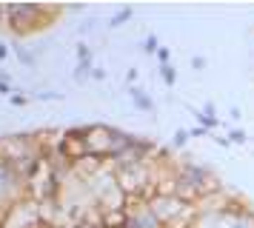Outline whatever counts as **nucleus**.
Returning <instances> with one entry per match:
<instances>
[{"instance_id": "obj_18", "label": "nucleus", "mask_w": 254, "mask_h": 228, "mask_svg": "<svg viewBox=\"0 0 254 228\" xmlns=\"http://www.w3.org/2000/svg\"><path fill=\"white\" fill-rule=\"evenodd\" d=\"M189 137H191V134H189L186 128H177V131H174V146H183V143L189 140Z\"/></svg>"}, {"instance_id": "obj_21", "label": "nucleus", "mask_w": 254, "mask_h": 228, "mask_svg": "<svg viewBox=\"0 0 254 228\" xmlns=\"http://www.w3.org/2000/svg\"><path fill=\"white\" fill-rule=\"evenodd\" d=\"M92 77H94V80H103L106 71H103V68H92Z\"/></svg>"}, {"instance_id": "obj_8", "label": "nucleus", "mask_w": 254, "mask_h": 228, "mask_svg": "<svg viewBox=\"0 0 254 228\" xmlns=\"http://www.w3.org/2000/svg\"><path fill=\"white\" fill-rule=\"evenodd\" d=\"M128 208H117V211H103V228H120L126 226Z\"/></svg>"}, {"instance_id": "obj_2", "label": "nucleus", "mask_w": 254, "mask_h": 228, "mask_svg": "<svg viewBox=\"0 0 254 228\" xmlns=\"http://www.w3.org/2000/svg\"><path fill=\"white\" fill-rule=\"evenodd\" d=\"M3 9H6L9 29L14 34H26V32H32V29H37V26H46L43 17L55 14V9L37 6V3H12V6H3Z\"/></svg>"}, {"instance_id": "obj_7", "label": "nucleus", "mask_w": 254, "mask_h": 228, "mask_svg": "<svg viewBox=\"0 0 254 228\" xmlns=\"http://www.w3.org/2000/svg\"><path fill=\"white\" fill-rule=\"evenodd\" d=\"M60 157H66L69 163H80L83 157H89V146H86L83 128H71V131L63 134V143H60Z\"/></svg>"}, {"instance_id": "obj_3", "label": "nucleus", "mask_w": 254, "mask_h": 228, "mask_svg": "<svg viewBox=\"0 0 254 228\" xmlns=\"http://www.w3.org/2000/svg\"><path fill=\"white\" fill-rule=\"evenodd\" d=\"M117 188L126 194V197H140L143 188L154 180V171H151L149 163H140V166H126V169L115 171Z\"/></svg>"}, {"instance_id": "obj_22", "label": "nucleus", "mask_w": 254, "mask_h": 228, "mask_svg": "<svg viewBox=\"0 0 254 228\" xmlns=\"http://www.w3.org/2000/svg\"><path fill=\"white\" fill-rule=\"evenodd\" d=\"M12 103H14V106H23L26 97H23V94H12Z\"/></svg>"}, {"instance_id": "obj_11", "label": "nucleus", "mask_w": 254, "mask_h": 228, "mask_svg": "<svg viewBox=\"0 0 254 228\" xmlns=\"http://www.w3.org/2000/svg\"><path fill=\"white\" fill-rule=\"evenodd\" d=\"M131 14H134V9H131V6H126V9H120V11L115 14V17L109 20V26H112V29H117V26H123V23H126L128 17H131Z\"/></svg>"}, {"instance_id": "obj_16", "label": "nucleus", "mask_w": 254, "mask_h": 228, "mask_svg": "<svg viewBox=\"0 0 254 228\" xmlns=\"http://www.w3.org/2000/svg\"><path fill=\"white\" fill-rule=\"evenodd\" d=\"M0 94H3V97H12V83H9V77H6L3 71H0Z\"/></svg>"}, {"instance_id": "obj_20", "label": "nucleus", "mask_w": 254, "mask_h": 228, "mask_svg": "<svg viewBox=\"0 0 254 228\" xmlns=\"http://www.w3.org/2000/svg\"><path fill=\"white\" fill-rule=\"evenodd\" d=\"M206 131H208V128H203V125H197V128H191L189 134H191V137H206Z\"/></svg>"}, {"instance_id": "obj_6", "label": "nucleus", "mask_w": 254, "mask_h": 228, "mask_svg": "<svg viewBox=\"0 0 254 228\" xmlns=\"http://www.w3.org/2000/svg\"><path fill=\"white\" fill-rule=\"evenodd\" d=\"M126 228H166L151 214V208L146 203H140L137 197H128V220H126Z\"/></svg>"}, {"instance_id": "obj_14", "label": "nucleus", "mask_w": 254, "mask_h": 228, "mask_svg": "<svg viewBox=\"0 0 254 228\" xmlns=\"http://www.w3.org/2000/svg\"><path fill=\"white\" fill-rule=\"evenodd\" d=\"M157 49H160V46H157V37H154V34H146V40H143V52H146V55H157Z\"/></svg>"}, {"instance_id": "obj_19", "label": "nucleus", "mask_w": 254, "mask_h": 228, "mask_svg": "<svg viewBox=\"0 0 254 228\" xmlns=\"http://www.w3.org/2000/svg\"><path fill=\"white\" fill-rule=\"evenodd\" d=\"M229 143H246V131H240V128H234L229 134Z\"/></svg>"}, {"instance_id": "obj_17", "label": "nucleus", "mask_w": 254, "mask_h": 228, "mask_svg": "<svg viewBox=\"0 0 254 228\" xmlns=\"http://www.w3.org/2000/svg\"><path fill=\"white\" fill-rule=\"evenodd\" d=\"M157 60H160V66H169V60H172V52H169L166 46H160V49H157Z\"/></svg>"}, {"instance_id": "obj_15", "label": "nucleus", "mask_w": 254, "mask_h": 228, "mask_svg": "<svg viewBox=\"0 0 254 228\" xmlns=\"http://www.w3.org/2000/svg\"><path fill=\"white\" fill-rule=\"evenodd\" d=\"M77 63H92V52H89V46L86 43L77 46Z\"/></svg>"}, {"instance_id": "obj_4", "label": "nucleus", "mask_w": 254, "mask_h": 228, "mask_svg": "<svg viewBox=\"0 0 254 228\" xmlns=\"http://www.w3.org/2000/svg\"><path fill=\"white\" fill-rule=\"evenodd\" d=\"M177 174L194 185V191L200 194V200H203V197H208V194L220 191V182L214 180V174H211L208 169H203V166L191 163V160H189V163H177Z\"/></svg>"}, {"instance_id": "obj_9", "label": "nucleus", "mask_w": 254, "mask_h": 228, "mask_svg": "<svg viewBox=\"0 0 254 228\" xmlns=\"http://www.w3.org/2000/svg\"><path fill=\"white\" fill-rule=\"evenodd\" d=\"M194 117L197 120H200V125H203V128H217V109H214V106H211V103H206V106H203V112H194Z\"/></svg>"}, {"instance_id": "obj_10", "label": "nucleus", "mask_w": 254, "mask_h": 228, "mask_svg": "<svg viewBox=\"0 0 254 228\" xmlns=\"http://www.w3.org/2000/svg\"><path fill=\"white\" fill-rule=\"evenodd\" d=\"M128 94H131V100H134L137 109H143V112H154V100H151L143 89H128Z\"/></svg>"}, {"instance_id": "obj_24", "label": "nucleus", "mask_w": 254, "mask_h": 228, "mask_svg": "<svg viewBox=\"0 0 254 228\" xmlns=\"http://www.w3.org/2000/svg\"><path fill=\"white\" fill-rule=\"evenodd\" d=\"M191 66H194V68H203V66H206V60H203V57H194V60H191Z\"/></svg>"}, {"instance_id": "obj_5", "label": "nucleus", "mask_w": 254, "mask_h": 228, "mask_svg": "<svg viewBox=\"0 0 254 228\" xmlns=\"http://www.w3.org/2000/svg\"><path fill=\"white\" fill-rule=\"evenodd\" d=\"M149 208H151V214L157 217L163 226H172L174 220L186 211V203H180L174 194H157V197L149 203Z\"/></svg>"}, {"instance_id": "obj_12", "label": "nucleus", "mask_w": 254, "mask_h": 228, "mask_svg": "<svg viewBox=\"0 0 254 228\" xmlns=\"http://www.w3.org/2000/svg\"><path fill=\"white\" fill-rule=\"evenodd\" d=\"M160 77H163L166 86H174V83H177V71H174L172 63H169V66H160Z\"/></svg>"}, {"instance_id": "obj_13", "label": "nucleus", "mask_w": 254, "mask_h": 228, "mask_svg": "<svg viewBox=\"0 0 254 228\" xmlns=\"http://www.w3.org/2000/svg\"><path fill=\"white\" fill-rule=\"evenodd\" d=\"M14 55H17V60H20L23 66H32V63H35V55H32V52H26L23 46H14Z\"/></svg>"}, {"instance_id": "obj_23", "label": "nucleus", "mask_w": 254, "mask_h": 228, "mask_svg": "<svg viewBox=\"0 0 254 228\" xmlns=\"http://www.w3.org/2000/svg\"><path fill=\"white\" fill-rule=\"evenodd\" d=\"M6 57H9V46L0 43V60H6Z\"/></svg>"}, {"instance_id": "obj_1", "label": "nucleus", "mask_w": 254, "mask_h": 228, "mask_svg": "<svg viewBox=\"0 0 254 228\" xmlns=\"http://www.w3.org/2000/svg\"><path fill=\"white\" fill-rule=\"evenodd\" d=\"M83 137H86L89 154L92 157H100V160L117 157L134 140V134H123V131L109 128V125H83Z\"/></svg>"}]
</instances>
